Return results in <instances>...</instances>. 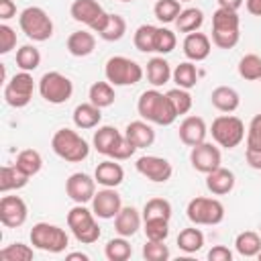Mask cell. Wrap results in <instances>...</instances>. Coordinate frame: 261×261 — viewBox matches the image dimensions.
I'll return each instance as SVG.
<instances>
[{
	"instance_id": "obj_1",
	"label": "cell",
	"mask_w": 261,
	"mask_h": 261,
	"mask_svg": "<svg viewBox=\"0 0 261 261\" xmlns=\"http://www.w3.org/2000/svg\"><path fill=\"white\" fill-rule=\"evenodd\" d=\"M137 110H139V114H141L143 120H147L151 124H159V126H169L177 118V114H175V110H173L167 94L159 92L157 88L145 90L139 96Z\"/></svg>"
},
{
	"instance_id": "obj_2",
	"label": "cell",
	"mask_w": 261,
	"mask_h": 261,
	"mask_svg": "<svg viewBox=\"0 0 261 261\" xmlns=\"http://www.w3.org/2000/svg\"><path fill=\"white\" fill-rule=\"evenodd\" d=\"M239 24L241 20H239L237 10L218 6L212 14V43L218 49H232L241 39Z\"/></svg>"
},
{
	"instance_id": "obj_3",
	"label": "cell",
	"mask_w": 261,
	"mask_h": 261,
	"mask_svg": "<svg viewBox=\"0 0 261 261\" xmlns=\"http://www.w3.org/2000/svg\"><path fill=\"white\" fill-rule=\"evenodd\" d=\"M51 149L57 157H61L67 163H80L90 155V145L82 135H77L71 128H59L55 130L51 139Z\"/></svg>"
},
{
	"instance_id": "obj_4",
	"label": "cell",
	"mask_w": 261,
	"mask_h": 261,
	"mask_svg": "<svg viewBox=\"0 0 261 261\" xmlns=\"http://www.w3.org/2000/svg\"><path fill=\"white\" fill-rule=\"evenodd\" d=\"M94 210H88L84 204H75L69 212H67V226L71 230V234L75 237L77 243L84 245H92L100 239V226L94 218Z\"/></svg>"
},
{
	"instance_id": "obj_5",
	"label": "cell",
	"mask_w": 261,
	"mask_h": 261,
	"mask_svg": "<svg viewBox=\"0 0 261 261\" xmlns=\"http://www.w3.org/2000/svg\"><path fill=\"white\" fill-rule=\"evenodd\" d=\"M31 245L39 251H45V253H63L69 245V237L67 232L57 226V224H49V222H37L33 224L31 228Z\"/></svg>"
},
{
	"instance_id": "obj_6",
	"label": "cell",
	"mask_w": 261,
	"mask_h": 261,
	"mask_svg": "<svg viewBox=\"0 0 261 261\" xmlns=\"http://www.w3.org/2000/svg\"><path fill=\"white\" fill-rule=\"evenodd\" d=\"M104 75L112 86H135L143 77V67L124 55H114L104 65Z\"/></svg>"
},
{
	"instance_id": "obj_7",
	"label": "cell",
	"mask_w": 261,
	"mask_h": 261,
	"mask_svg": "<svg viewBox=\"0 0 261 261\" xmlns=\"http://www.w3.org/2000/svg\"><path fill=\"white\" fill-rule=\"evenodd\" d=\"M210 135L216 141V145H220L224 149H234L245 139V124H243V120L239 116L220 114V116H216L212 120Z\"/></svg>"
},
{
	"instance_id": "obj_8",
	"label": "cell",
	"mask_w": 261,
	"mask_h": 261,
	"mask_svg": "<svg viewBox=\"0 0 261 261\" xmlns=\"http://www.w3.org/2000/svg\"><path fill=\"white\" fill-rule=\"evenodd\" d=\"M186 214H188V220H190L192 224L214 226V224H220V222L224 220V206H222V202L216 200V198L198 196V198H192V200L188 202Z\"/></svg>"
},
{
	"instance_id": "obj_9",
	"label": "cell",
	"mask_w": 261,
	"mask_h": 261,
	"mask_svg": "<svg viewBox=\"0 0 261 261\" xmlns=\"http://www.w3.org/2000/svg\"><path fill=\"white\" fill-rule=\"evenodd\" d=\"M18 24H20V31L33 39V41H47L51 39L53 35V20L51 16L39 8V6H29L20 12L18 16Z\"/></svg>"
},
{
	"instance_id": "obj_10",
	"label": "cell",
	"mask_w": 261,
	"mask_h": 261,
	"mask_svg": "<svg viewBox=\"0 0 261 261\" xmlns=\"http://www.w3.org/2000/svg\"><path fill=\"white\" fill-rule=\"evenodd\" d=\"M39 94L49 104H65L73 94V84L59 71H47L39 80Z\"/></svg>"
},
{
	"instance_id": "obj_11",
	"label": "cell",
	"mask_w": 261,
	"mask_h": 261,
	"mask_svg": "<svg viewBox=\"0 0 261 261\" xmlns=\"http://www.w3.org/2000/svg\"><path fill=\"white\" fill-rule=\"evenodd\" d=\"M33 90H35V82L31 71H18L6 82L4 100L12 108H24L33 98Z\"/></svg>"
},
{
	"instance_id": "obj_12",
	"label": "cell",
	"mask_w": 261,
	"mask_h": 261,
	"mask_svg": "<svg viewBox=\"0 0 261 261\" xmlns=\"http://www.w3.org/2000/svg\"><path fill=\"white\" fill-rule=\"evenodd\" d=\"M135 167L143 177H147L149 181H155V184H165L167 179H171V173H173L171 163L165 157H157V155L139 157Z\"/></svg>"
},
{
	"instance_id": "obj_13",
	"label": "cell",
	"mask_w": 261,
	"mask_h": 261,
	"mask_svg": "<svg viewBox=\"0 0 261 261\" xmlns=\"http://www.w3.org/2000/svg\"><path fill=\"white\" fill-rule=\"evenodd\" d=\"M29 208L20 196H2L0 198V222L6 228H18L27 222Z\"/></svg>"
},
{
	"instance_id": "obj_14",
	"label": "cell",
	"mask_w": 261,
	"mask_h": 261,
	"mask_svg": "<svg viewBox=\"0 0 261 261\" xmlns=\"http://www.w3.org/2000/svg\"><path fill=\"white\" fill-rule=\"evenodd\" d=\"M190 163L196 171L200 173H210L214 171L216 167H220L222 163V155H220V149L212 143H200L196 147H192L190 151Z\"/></svg>"
},
{
	"instance_id": "obj_15",
	"label": "cell",
	"mask_w": 261,
	"mask_h": 261,
	"mask_svg": "<svg viewBox=\"0 0 261 261\" xmlns=\"http://www.w3.org/2000/svg\"><path fill=\"white\" fill-rule=\"evenodd\" d=\"M65 194L75 202V204H86L92 202L94 194H96V179L90 177L88 173L75 171L67 177L65 181Z\"/></svg>"
},
{
	"instance_id": "obj_16",
	"label": "cell",
	"mask_w": 261,
	"mask_h": 261,
	"mask_svg": "<svg viewBox=\"0 0 261 261\" xmlns=\"http://www.w3.org/2000/svg\"><path fill=\"white\" fill-rule=\"evenodd\" d=\"M120 208H122V200H120V194L114 188L98 190L92 198V210L98 218L110 220L120 212Z\"/></svg>"
},
{
	"instance_id": "obj_17",
	"label": "cell",
	"mask_w": 261,
	"mask_h": 261,
	"mask_svg": "<svg viewBox=\"0 0 261 261\" xmlns=\"http://www.w3.org/2000/svg\"><path fill=\"white\" fill-rule=\"evenodd\" d=\"M177 135H179V141H181L184 145L196 147V145H200V143L206 141L208 126H206V122H204L202 116H194V114H192V116H186V118L181 120Z\"/></svg>"
},
{
	"instance_id": "obj_18",
	"label": "cell",
	"mask_w": 261,
	"mask_h": 261,
	"mask_svg": "<svg viewBox=\"0 0 261 261\" xmlns=\"http://www.w3.org/2000/svg\"><path fill=\"white\" fill-rule=\"evenodd\" d=\"M184 55L190 59V61H204L210 51H212V43H210V37L204 35V33H188L186 39H184Z\"/></svg>"
},
{
	"instance_id": "obj_19",
	"label": "cell",
	"mask_w": 261,
	"mask_h": 261,
	"mask_svg": "<svg viewBox=\"0 0 261 261\" xmlns=\"http://www.w3.org/2000/svg\"><path fill=\"white\" fill-rule=\"evenodd\" d=\"M94 179H96V184H100L104 188H116L124 179V169L120 163H116V159H106L96 165Z\"/></svg>"
},
{
	"instance_id": "obj_20",
	"label": "cell",
	"mask_w": 261,
	"mask_h": 261,
	"mask_svg": "<svg viewBox=\"0 0 261 261\" xmlns=\"http://www.w3.org/2000/svg\"><path fill=\"white\" fill-rule=\"evenodd\" d=\"M69 14H71L73 20H77L86 27H92L104 14V8L100 6L98 0H73V4L69 8Z\"/></svg>"
},
{
	"instance_id": "obj_21",
	"label": "cell",
	"mask_w": 261,
	"mask_h": 261,
	"mask_svg": "<svg viewBox=\"0 0 261 261\" xmlns=\"http://www.w3.org/2000/svg\"><path fill=\"white\" fill-rule=\"evenodd\" d=\"M124 137L137 147V149H145L151 147L155 143V130L147 120H133L126 124L124 128Z\"/></svg>"
},
{
	"instance_id": "obj_22",
	"label": "cell",
	"mask_w": 261,
	"mask_h": 261,
	"mask_svg": "<svg viewBox=\"0 0 261 261\" xmlns=\"http://www.w3.org/2000/svg\"><path fill=\"white\" fill-rule=\"evenodd\" d=\"M141 220L143 216L135 206H122L120 212L114 216V230L120 237H133L141 228Z\"/></svg>"
},
{
	"instance_id": "obj_23",
	"label": "cell",
	"mask_w": 261,
	"mask_h": 261,
	"mask_svg": "<svg viewBox=\"0 0 261 261\" xmlns=\"http://www.w3.org/2000/svg\"><path fill=\"white\" fill-rule=\"evenodd\" d=\"M206 188L214 196H224L234 188V173L220 165L214 171L206 173Z\"/></svg>"
},
{
	"instance_id": "obj_24",
	"label": "cell",
	"mask_w": 261,
	"mask_h": 261,
	"mask_svg": "<svg viewBox=\"0 0 261 261\" xmlns=\"http://www.w3.org/2000/svg\"><path fill=\"white\" fill-rule=\"evenodd\" d=\"M210 102H212V106H214L216 110H220V112H224V114H230V112H234V110L239 108L241 96H239V92H237L234 88H230V86H218V88L212 90Z\"/></svg>"
},
{
	"instance_id": "obj_25",
	"label": "cell",
	"mask_w": 261,
	"mask_h": 261,
	"mask_svg": "<svg viewBox=\"0 0 261 261\" xmlns=\"http://www.w3.org/2000/svg\"><path fill=\"white\" fill-rule=\"evenodd\" d=\"M67 51L73 57H88L96 49V37L88 31H73L67 37Z\"/></svg>"
},
{
	"instance_id": "obj_26",
	"label": "cell",
	"mask_w": 261,
	"mask_h": 261,
	"mask_svg": "<svg viewBox=\"0 0 261 261\" xmlns=\"http://www.w3.org/2000/svg\"><path fill=\"white\" fill-rule=\"evenodd\" d=\"M102 108H98L96 104L92 102H84V104H77L75 110H73V124L82 130L86 128H94L100 124L102 120Z\"/></svg>"
},
{
	"instance_id": "obj_27",
	"label": "cell",
	"mask_w": 261,
	"mask_h": 261,
	"mask_svg": "<svg viewBox=\"0 0 261 261\" xmlns=\"http://www.w3.org/2000/svg\"><path fill=\"white\" fill-rule=\"evenodd\" d=\"M171 73H173V71H171L169 63H167L163 57H153V59L147 61V80H149V84H151L153 88L165 86V84L169 82Z\"/></svg>"
},
{
	"instance_id": "obj_28",
	"label": "cell",
	"mask_w": 261,
	"mask_h": 261,
	"mask_svg": "<svg viewBox=\"0 0 261 261\" xmlns=\"http://www.w3.org/2000/svg\"><path fill=\"white\" fill-rule=\"evenodd\" d=\"M122 137V133L118 130V128H114V126H100L96 133H94V139H92V145H94V149L100 153V155H110V151H112V147L116 145V141Z\"/></svg>"
},
{
	"instance_id": "obj_29",
	"label": "cell",
	"mask_w": 261,
	"mask_h": 261,
	"mask_svg": "<svg viewBox=\"0 0 261 261\" xmlns=\"http://www.w3.org/2000/svg\"><path fill=\"white\" fill-rule=\"evenodd\" d=\"M29 184V175L22 173L16 165H4L0 171V192L8 194L12 190H20Z\"/></svg>"
},
{
	"instance_id": "obj_30",
	"label": "cell",
	"mask_w": 261,
	"mask_h": 261,
	"mask_svg": "<svg viewBox=\"0 0 261 261\" xmlns=\"http://www.w3.org/2000/svg\"><path fill=\"white\" fill-rule=\"evenodd\" d=\"M88 98L92 104H96L98 108H108L114 104V86L106 80V82H94L90 86V92H88Z\"/></svg>"
},
{
	"instance_id": "obj_31",
	"label": "cell",
	"mask_w": 261,
	"mask_h": 261,
	"mask_svg": "<svg viewBox=\"0 0 261 261\" xmlns=\"http://www.w3.org/2000/svg\"><path fill=\"white\" fill-rule=\"evenodd\" d=\"M234 249L241 257H257L261 251V237L255 230H243L234 239Z\"/></svg>"
},
{
	"instance_id": "obj_32",
	"label": "cell",
	"mask_w": 261,
	"mask_h": 261,
	"mask_svg": "<svg viewBox=\"0 0 261 261\" xmlns=\"http://www.w3.org/2000/svg\"><path fill=\"white\" fill-rule=\"evenodd\" d=\"M202 22H204V12L200 8L190 6V8H184L175 18V29L179 33H194L202 27Z\"/></svg>"
},
{
	"instance_id": "obj_33",
	"label": "cell",
	"mask_w": 261,
	"mask_h": 261,
	"mask_svg": "<svg viewBox=\"0 0 261 261\" xmlns=\"http://www.w3.org/2000/svg\"><path fill=\"white\" fill-rule=\"evenodd\" d=\"M14 165H16L22 173H27L29 177H33V175H37V173L41 171V167H43V157H41V153L35 151V149H24V151H20V153L16 155Z\"/></svg>"
},
{
	"instance_id": "obj_34",
	"label": "cell",
	"mask_w": 261,
	"mask_h": 261,
	"mask_svg": "<svg viewBox=\"0 0 261 261\" xmlns=\"http://www.w3.org/2000/svg\"><path fill=\"white\" fill-rule=\"evenodd\" d=\"M171 77L177 84V88L190 90V88H194L198 84V69H196V65L192 61H181L179 65H175Z\"/></svg>"
},
{
	"instance_id": "obj_35",
	"label": "cell",
	"mask_w": 261,
	"mask_h": 261,
	"mask_svg": "<svg viewBox=\"0 0 261 261\" xmlns=\"http://www.w3.org/2000/svg\"><path fill=\"white\" fill-rule=\"evenodd\" d=\"M177 247L184 251V253H196L204 247V232L200 228H184L179 234H177Z\"/></svg>"
},
{
	"instance_id": "obj_36",
	"label": "cell",
	"mask_w": 261,
	"mask_h": 261,
	"mask_svg": "<svg viewBox=\"0 0 261 261\" xmlns=\"http://www.w3.org/2000/svg\"><path fill=\"white\" fill-rule=\"evenodd\" d=\"M104 255L108 261H126L133 255V247L126 241V237H118V239H110L104 247Z\"/></svg>"
},
{
	"instance_id": "obj_37",
	"label": "cell",
	"mask_w": 261,
	"mask_h": 261,
	"mask_svg": "<svg viewBox=\"0 0 261 261\" xmlns=\"http://www.w3.org/2000/svg\"><path fill=\"white\" fill-rule=\"evenodd\" d=\"M155 35H157V27L153 24H141L135 31L133 43L141 53H153L155 51Z\"/></svg>"
},
{
	"instance_id": "obj_38",
	"label": "cell",
	"mask_w": 261,
	"mask_h": 261,
	"mask_svg": "<svg viewBox=\"0 0 261 261\" xmlns=\"http://www.w3.org/2000/svg\"><path fill=\"white\" fill-rule=\"evenodd\" d=\"M239 75L247 82H257L261 77V57L257 53H247L239 61Z\"/></svg>"
},
{
	"instance_id": "obj_39",
	"label": "cell",
	"mask_w": 261,
	"mask_h": 261,
	"mask_svg": "<svg viewBox=\"0 0 261 261\" xmlns=\"http://www.w3.org/2000/svg\"><path fill=\"white\" fill-rule=\"evenodd\" d=\"M16 65L20 71H35L41 65V53L35 45H22L16 51Z\"/></svg>"
},
{
	"instance_id": "obj_40",
	"label": "cell",
	"mask_w": 261,
	"mask_h": 261,
	"mask_svg": "<svg viewBox=\"0 0 261 261\" xmlns=\"http://www.w3.org/2000/svg\"><path fill=\"white\" fill-rule=\"evenodd\" d=\"M181 10L184 8H181L179 0H157L153 6L155 18L159 22H175V18L179 16Z\"/></svg>"
},
{
	"instance_id": "obj_41",
	"label": "cell",
	"mask_w": 261,
	"mask_h": 261,
	"mask_svg": "<svg viewBox=\"0 0 261 261\" xmlns=\"http://www.w3.org/2000/svg\"><path fill=\"white\" fill-rule=\"evenodd\" d=\"M147 218H171V204L165 198H151L143 206V220Z\"/></svg>"
},
{
	"instance_id": "obj_42",
	"label": "cell",
	"mask_w": 261,
	"mask_h": 261,
	"mask_svg": "<svg viewBox=\"0 0 261 261\" xmlns=\"http://www.w3.org/2000/svg\"><path fill=\"white\" fill-rule=\"evenodd\" d=\"M35 257V251L24 245V243H12L0 249V259L2 261H31Z\"/></svg>"
},
{
	"instance_id": "obj_43",
	"label": "cell",
	"mask_w": 261,
	"mask_h": 261,
	"mask_svg": "<svg viewBox=\"0 0 261 261\" xmlns=\"http://www.w3.org/2000/svg\"><path fill=\"white\" fill-rule=\"evenodd\" d=\"M169 234L167 218H147L145 220V237L149 241H165Z\"/></svg>"
},
{
	"instance_id": "obj_44",
	"label": "cell",
	"mask_w": 261,
	"mask_h": 261,
	"mask_svg": "<svg viewBox=\"0 0 261 261\" xmlns=\"http://www.w3.org/2000/svg\"><path fill=\"white\" fill-rule=\"evenodd\" d=\"M126 33V20L120 16V14H110V20L106 24V29L100 33V37L104 41H120Z\"/></svg>"
},
{
	"instance_id": "obj_45",
	"label": "cell",
	"mask_w": 261,
	"mask_h": 261,
	"mask_svg": "<svg viewBox=\"0 0 261 261\" xmlns=\"http://www.w3.org/2000/svg\"><path fill=\"white\" fill-rule=\"evenodd\" d=\"M177 45V37L173 31L165 29V27H157V35H155V53L167 55L175 49Z\"/></svg>"
},
{
	"instance_id": "obj_46",
	"label": "cell",
	"mask_w": 261,
	"mask_h": 261,
	"mask_svg": "<svg viewBox=\"0 0 261 261\" xmlns=\"http://www.w3.org/2000/svg\"><path fill=\"white\" fill-rule=\"evenodd\" d=\"M167 98H169V102H171V106H173V110H175L177 116L190 112V108H192V96H190L188 90H184V88H173V90L167 92Z\"/></svg>"
},
{
	"instance_id": "obj_47",
	"label": "cell",
	"mask_w": 261,
	"mask_h": 261,
	"mask_svg": "<svg viewBox=\"0 0 261 261\" xmlns=\"http://www.w3.org/2000/svg\"><path fill=\"white\" fill-rule=\"evenodd\" d=\"M143 257L147 261H167L169 259V249L165 241H149L143 245Z\"/></svg>"
},
{
	"instance_id": "obj_48",
	"label": "cell",
	"mask_w": 261,
	"mask_h": 261,
	"mask_svg": "<svg viewBox=\"0 0 261 261\" xmlns=\"http://www.w3.org/2000/svg\"><path fill=\"white\" fill-rule=\"evenodd\" d=\"M135 151H137V147L122 135L118 141H116V145L112 147V151H110V159H116V161H124V159H130L133 155H135Z\"/></svg>"
},
{
	"instance_id": "obj_49",
	"label": "cell",
	"mask_w": 261,
	"mask_h": 261,
	"mask_svg": "<svg viewBox=\"0 0 261 261\" xmlns=\"http://www.w3.org/2000/svg\"><path fill=\"white\" fill-rule=\"evenodd\" d=\"M261 147V112L255 114L247 128V149H259Z\"/></svg>"
},
{
	"instance_id": "obj_50",
	"label": "cell",
	"mask_w": 261,
	"mask_h": 261,
	"mask_svg": "<svg viewBox=\"0 0 261 261\" xmlns=\"http://www.w3.org/2000/svg\"><path fill=\"white\" fill-rule=\"evenodd\" d=\"M16 47V33L8 24H0V53L6 55Z\"/></svg>"
},
{
	"instance_id": "obj_51",
	"label": "cell",
	"mask_w": 261,
	"mask_h": 261,
	"mask_svg": "<svg viewBox=\"0 0 261 261\" xmlns=\"http://www.w3.org/2000/svg\"><path fill=\"white\" fill-rule=\"evenodd\" d=\"M208 261H232V251L224 245H214L208 251Z\"/></svg>"
},
{
	"instance_id": "obj_52",
	"label": "cell",
	"mask_w": 261,
	"mask_h": 261,
	"mask_svg": "<svg viewBox=\"0 0 261 261\" xmlns=\"http://www.w3.org/2000/svg\"><path fill=\"white\" fill-rule=\"evenodd\" d=\"M245 159H247L251 169L261 171V147L259 149H245Z\"/></svg>"
},
{
	"instance_id": "obj_53",
	"label": "cell",
	"mask_w": 261,
	"mask_h": 261,
	"mask_svg": "<svg viewBox=\"0 0 261 261\" xmlns=\"http://www.w3.org/2000/svg\"><path fill=\"white\" fill-rule=\"evenodd\" d=\"M12 16H16V4L12 0H0V18L10 20Z\"/></svg>"
},
{
	"instance_id": "obj_54",
	"label": "cell",
	"mask_w": 261,
	"mask_h": 261,
	"mask_svg": "<svg viewBox=\"0 0 261 261\" xmlns=\"http://www.w3.org/2000/svg\"><path fill=\"white\" fill-rule=\"evenodd\" d=\"M245 6L253 16H261V0H245Z\"/></svg>"
},
{
	"instance_id": "obj_55",
	"label": "cell",
	"mask_w": 261,
	"mask_h": 261,
	"mask_svg": "<svg viewBox=\"0 0 261 261\" xmlns=\"http://www.w3.org/2000/svg\"><path fill=\"white\" fill-rule=\"evenodd\" d=\"M245 0H218V6L220 8H228V10H239L243 6Z\"/></svg>"
},
{
	"instance_id": "obj_56",
	"label": "cell",
	"mask_w": 261,
	"mask_h": 261,
	"mask_svg": "<svg viewBox=\"0 0 261 261\" xmlns=\"http://www.w3.org/2000/svg\"><path fill=\"white\" fill-rule=\"evenodd\" d=\"M73 259H80V261H88L90 257H88L86 253H80V251H77V253H69V255H67V261H73Z\"/></svg>"
},
{
	"instance_id": "obj_57",
	"label": "cell",
	"mask_w": 261,
	"mask_h": 261,
	"mask_svg": "<svg viewBox=\"0 0 261 261\" xmlns=\"http://www.w3.org/2000/svg\"><path fill=\"white\" fill-rule=\"evenodd\" d=\"M257 259H259V261H261V251H259V253H257Z\"/></svg>"
},
{
	"instance_id": "obj_58",
	"label": "cell",
	"mask_w": 261,
	"mask_h": 261,
	"mask_svg": "<svg viewBox=\"0 0 261 261\" xmlns=\"http://www.w3.org/2000/svg\"><path fill=\"white\" fill-rule=\"evenodd\" d=\"M120 2H133V0H120Z\"/></svg>"
},
{
	"instance_id": "obj_59",
	"label": "cell",
	"mask_w": 261,
	"mask_h": 261,
	"mask_svg": "<svg viewBox=\"0 0 261 261\" xmlns=\"http://www.w3.org/2000/svg\"><path fill=\"white\" fill-rule=\"evenodd\" d=\"M179 2H188V0H179Z\"/></svg>"
},
{
	"instance_id": "obj_60",
	"label": "cell",
	"mask_w": 261,
	"mask_h": 261,
	"mask_svg": "<svg viewBox=\"0 0 261 261\" xmlns=\"http://www.w3.org/2000/svg\"><path fill=\"white\" fill-rule=\"evenodd\" d=\"M259 80H261V77H259Z\"/></svg>"
}]
</instances>
